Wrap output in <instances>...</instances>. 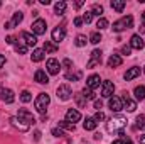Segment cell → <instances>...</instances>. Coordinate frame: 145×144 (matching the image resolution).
<instances>
[{
	"label": "cell",
	"mask_w": 145,
	"mask_h": 144,
	"mask_svg": "<svg viewBox=\"0 0 145 144\" xmlns=\"http://www.w3.org/2000/svg\"><path fill=\"white\" fill-rule=\"evenodd\" d=\"M83 97H84L86 100H93V98H95V93H93V90H89V88L86 87V88L83 90Z\"/></svg>",
	"instance_id": "cell-31"
},
{
	"label": "cell",
	"mask_w": 145,
	"mask_h": 144,
	"mask_svg": "<svg viewBox=\"0 0 145 144\" xmlns=\"http://www.w3.org/2000/svg\"><path fill=\"white\" fill-rule=\"evenodd\" d=\"M34 80H36L37 83H40V85H44V83L49 81V78H47V75H46L44 70H37L36 75H34Z\"/></svg>",
	"instance_id": "cell-19"
},
{
	"label": "cell",
	"mask_w": 145,
	"mask_h": 144,
	"mask_svg": "<svg viewBox=\"0 0 145 144\" xmlns=\"http://www.w3.org/2000/svg\"><path fill=\"white\" fill-rule=\"evenodd\" d=\"M140 75V68H137V66H133V68H130L128 71L125 73V80L127 81H130V80H133V78H137Z\"/></svg>",
	"instance_id": "cell-22"
},
{
	"label": "cell",
	"mask_w": 145,
	"mask_h": 144,
	"mask_svg": "<svg viewBox=\"0 0 145 144\" xmlns=\"http://www.w3.org/2000/svg\"><path fill=\"white\" fill-rule=\"evenodd\" d=\"M96 27H98V29H106V27H108V20H106L105 17L98 19V22H96Z\"/></svg>",
	"instance_id": "cell-34"
},
{
	"label": "cell",
	"mask_w": 145,
	"mask_h": 144,
	"mask_svg": "<svg viewBox=\"0 0 145 144\" xmlns=\"http://www.w3.org/2000/svg\"><path fill=\"white\" fill-rule=\"evenodd\" d=\"M100 83H101V80H100V75H91V76L86 80V87H88L89 90H95V88H98V87H100Z\"/></svg>",
	"instance_id": "cell-13"
},
{
	"label": "cell",
	"mask_w": 145,
	"mask_h": 144,
	"mask_svg": "<svg viewBox=\"0 0 145 144\" xmlns=\"http://www.w3.org/2000/svg\"><path fill=\"white\" fill-rule=\"evenodd\" d=\"M59 127H63V129H66V131H74L76 129V126L71 124V122H68V120H59Z\"/></svg>",
	"instance_id": "cell-28"
},
{
	"label": "cell",
	"mask_w": 145,
	"mask_h": 144,
	"mask_svg": "<svg viewBox=\"0 0 145 144\" xmlns=\"http://www.w3.org/2000/svg\"><path fill=\"white\" fill-rule=\"evenodd\" d=\"M86 42H88L86 36H78V37H76V46H78V48H83V46H86Z\"/></svg>",
	"instance_id": "cell-33"
},
{
	"label": "cell",
	"mask_w": 145,
	"mask_h": 144,
	"mask_svg": "<svg viewBox=\"0 0 145 144\" xmlns=\"http://www.w3.org/2000/svg\"><path fill=\"white\" fill-rule=\"evenodd\" d=\"M132 26H133V17L132 15H125V17H121L120 20H116L113 24V31L115 32H121L125 29H130Z\"/></svg>",
	"instance_id": "cell-2"
},
{
	"label": "cell",
	"mask_w": 145,
	"mask_h": 144,
	"mask_svg": "<svg viewBox=\"0 0 145 144\" xmlns=\"http://www.w3.org/2000/svg\"><path fill=\"white\" fill-rule=\"evenodd\" d=\"M108 105H110V108H111V112H120V110L123 108V102H121V98L113 97V98H110Z\"/></svg>",
	"instance_id": "cell-16"
},
{
	"label": "cell",
	"mask_w": 145,
	"mask_h": 144,
	"mask_svg": "<svg viewBox=\"0 0 145 144\" xmlns=\"http://www.w3.org/2000/svg\"><path fill=\"white\" fill-rule=\"evenodd\" d=\"M2 100H3L5 104H14V100H15L14 92L8 90V88H3V90H2Z\"/></svg>",
	"instance_id": "cell-18"
},
{
	"label": "cell",
	"mask_w": 145,
	"mask_h": 144,
	"mask_svg": "<svg viewBox=\"0 0 145 144\" xmlns=\"http://www.w3.org/2000/svg\"><path fill=\"white\" fill-rule=\"evenodd\" d=\"M63 66H66V68H71V66H72V61H71V59H64V61H63Z\"/></svg>",
	"instance_id": "cell-44"
},
{
	"label": "cell",
	"mask_w": 145,
	"mask_h": 144,
	"mask_svg": "<svg viewBox=\"0 0 145 144\" xmlns=\"http://www.w3.org/2000/svg\"><path fill=\"white\" fill-rule=\"evenodd\" d=\"M20 100H22L24 104H27V102H31V100H32V97H31V93H29V92H22V93H20Z\"/></svg>",
	"instance_id": "cell-36"
},
{
	"label": "cell",
	"mask_w": 145,
	"mask_h": 144,
	"mask_svg": "<svg viewBox=\"0 0 145 144\" xmlns=\"http://www.w3.org/2000/svg\"><path fill=\"white\" fill-rule=\"evenodd\" d=\"M130 53H132V48H130V46H123V48H121V54H125V56H128Z\"/></svg>",
	"instance_id": "cell-41"
},
{
	"label": "cell",
	"mask_w": 145,
	"mask_h": 144,
	"mask_svg": "<svg viewBox=\"0 0 145 144\" xmlns=\"http://www.w3.org/2000/svg\"><path fill=\"white\" fill-rule=\"evenodd\" d=\"M135 129H145V115H138L137 117V126Z\"/></svg>",
	"instance_id": "cell-32"
},
{
	"label": "cell",
	"mask_w": 145,
	"mask_h": 144,
	"mask_svg": "<svg viewBox=\"0 0 145 144\" xmlns=\"http://www.w3.org/2000/svg\"><path fill=\"white\" fill-rule=\"evenodd\" d=\"M34 139H36V141H39V139H40V132H39V131H36V134H34Z\"/></svg>",
	"instance_id": "cell-51"
},
{
	"label": "cell",
	"mask_w": 145,
	"mask_h": 144,
	"mask_svg": "<svg viewBox=\"0 0 145 144\" xmlns=\"http://www.w3.org/2000/svg\"><path fill=\"white\" fill-rule=\"evenodd\" d=\"M49 102H51V98H49V95H47V93H39V97H37L36 102H34V105H36V110H37V112H40V114L44 115V112H46V107L49 105Z\"/></svg>",
	"instance_id": "cell-3"
},
{
	"label": "cell",
	"mask_w": 145,
	"mask_h": 144,
	"mask_svg": "<svg viewBox=\"0 0 145 144\" xmlns=\"http://www.w3.org/2000/svg\"><path fill=\"white\" fill-rule=\"evenodd\" d=\"M145 46L144 39L140 37V34H133L132 39H130V48H133V49H142Z\"/></svg>",
	"instance_id": "cell-14"
},
{
	"label": "cell",
	"mask_w": 145,
	"mask_h": 144,
	"mask_svg": "<svg viewBox=\"0 0 145 144\" xmlns=\"http://www.w3.org/2000/svg\"><path fill=\"white\" fill-rule=\"evenodd\" d=\"M96 120H95V117H89V119H86L84 120V124H83V127L86 129V131H95L96 129Z\"/></svg>",
	"instance_id": "cell-23"
},
{
	"label": "cell",
	"mask_w": 145,
	"mask_h": 144,
	"mask_svg": "<svg viewBox=\"0 0 145 144\" xmlns=\"http://www.w3.org/2000/svg\"><path fill=\"white\" fill-rule=\"evenodd\" d=\"M101 107H103V102H101V100H95V108H98V112H100Z\"/></svg>",
	"instance_id": "cell-45"
},
{
	"label": "cell",
	"mask_w": 145,
	"mask_h": 144,
	"mask_svg": "<svg viewBox=\"0 0 145 144\" xmlns=\"http://www.w3.org/2000/svg\"><path fill=\"white\" fill-rule=\"evenodd\" d=\"M22 39L25 41V46H36L37 42V37L31 32H22Z\"/></svg>",
	"instance_id": "cell-21"
},
{
	"label": "cell",
	"mask_w": 145,
	"mask_h": 144,
	"mask_svg": "<svg viewBox=\"0 0 145 144\" xmlns=\"http://www.w3.org/2000/svg\"><path fill=\"white\" fill-rule=\"evenodd\" d=\"M79 119H81V114H79L78 110H74V108H69V110L66 112V120H68V122L74 124V122H78Z\"/></svg>",
	"instance_id": "cell-17"
},
{
	"label": "cell",
	"mask_w": 145,
	"mask_h": 144,
	"mask_svg": "<svg viewBox=\"0 0 145 144\" xmlns=\"http://www.w3.org/2000/svg\"><path fill=\"white\" fill-rule=\"evenodd\" d=\"M66 7H68L66 2H57V3L54 5V12H56L57 15H63V14L66 12Z\"/></svg>",
	"instance_id": "cell-25"
},
{
	"label": "cell",
	"mask_w": 145,
	"mask_h": 144,
	"mask_svg": "<svg viewBox=\"0 0 145 144\" xmlns=\"http://www.w3.org/2000/svg\"><path fill=\"white\" fill-rule=\"evenodd\" d=\"M22 19H24V14H22V12H15L14 17H12V20H10V22H5V29H14V27H17V26L22 22Z\"/></svg>",
	"instance_id": "cell-5"
},
{
	"label": "cell",
	"mask_w": 145,
	"mask_h": 144,
	"mask_svg": "<svg viewBox=\"0 0 145 144\" xmlns=\"http://www.w3.org/2000/svg\"><path fill=\"white\" fill-rule=\"evenodd\" d=\"M91 20H93V12H91V10H88V12H86V14L83 15V22H86V24H89Z\"/></svg>",
	"instance_id": "cell-38"
},
{
	"label": "cell",
	"mask_w": 145,
	"mask_h": 144,
	"mask_svg": "<svg viewBox=\"0 0 145 144\" xmlns=\"http://www.w3.org/2000/svg\"><path fill=\"white\" fill-rule=\"evenodd\" d=\"M125 5H127V3H125L123 0H111V7H113V9H115L118 14H120V12H123Z\"/></svg>",
	"instance_id": "cell-24"
},
{
	"label": "cell",
	"mask_w": 145,
	"mask_h": 144,
	"mask_svg": "<svg viewBox=\"0 0 145 144\" xmlns=\"http://www.w3.org/2000/svg\"><path fill=\"white\" fill-rule=\"evenodd\" d=\"M10 122H12V126H14V127H17L19 131H27V129L31 127L27 122H24V120H22L20 117H17V115H15V117H12V119H10Z\"/></svg>",
	"instance_id": "cell-11"
},
{
	"label": "cell",
	"mask_w": 145,
	"mask_h": 144,
	"mask_svg": "<svg viewBox=\"0 0 145 144\" xmlns=\"http://www.w3.org/2000/svg\"><path fill=\"white\" fill-rule=\"evenodd\" d=\"M83 3H84V2H76V3H74V9H79V7H83Z\"/></svg>",
	"instance_id": "cell-50"
},
{
	"label": "cell",
	"mask_w": 145,
	"mask_h": 144,
	"mask_svg": "<svg viewBox=\"0 0 145 144\" xmlns=\"http://www.w3.org/2000/svg\"><path fill=\"white\" fill-rule=\"evenodd\" d=\"M100 63H101V51L95 49V51L91 53V59L86 63V68H95V66H98Z\"/></svg>",
	"instance_id": "cell-4"
},
{
	"label": "cell",
	"mask_w": 145,
	"mask_h": 144,
	"mask_svg": "<svg viewBox=\"0 0 145 144\" xmlns=\"http://www.w3.org/2000/svg\"><path fill=\"white\" fill-rule=\"evenodd\" d=\"M64 37H66V29L64 27H54V31H52V41L54 42H61V41H64Z\"/></svg>",
	"instance_id": "cell-10"
},
{
	"label": "cell",
	"mask_w": 145,
	"mask_h": 144,
	"mask_svg": "<svg viewBox=\"0 0 145 144\" xmlns=\"http://www.w3.org/2000/svg\"><path fill=\"white\" fill-rule=\"evenodd\" d=\"M66 78H68V80H72V81H78V80L81 78V71H76V73L69 71V73H66Z\"/></svg>",
	"instance_id": "cell-30"
},
{
	"label": "cell",
	"mask_w": 145,
	"mask_h": 144,
	"mask_svg": "<svg viewBox=\"0 0 145 144\" xmlns=\"http://www.w3.org/2000/svg\"><path fill=\"white\" fill-rule=\"evenodd\" d=\"M138 141H140V144H145V134H140L138 136Z\"/></svg>",
	"instance_id": "cell-49"
},
{
	"label": "cell",
	"mask_w": 145,
	"mask_h": 144,
	"mask_svg": "<svg viewBox=\"0 0 145 144\" xmlns=\"http://www.w3.org/2000/svg\"><path fill=\"white\" fill-rule=\"evenodd\" d=\"M111 144H123L121 141H115V143H111Z\"/></svg>",
	"instance_id": "cell-54"
},
{
	"label": "cell",
	"mask_w": 145,
	"mask_h": 144,
	"mask_svg": "<svg viewBox=\"0 0 145 144\" xmlns=\"http://www.w3.org/2000/svg\"><path fill=\"white\" fill-rule=\"evenodd\" d=\"M5 41H7L8 44H14V42H15V37H14V36H8L7 39H5Z\"/></svg>",
	"instance_id": "cell-47"
},
{
	"label": "cell",
	"mask_w": 145,
	"mask_h": 144,
	"mask_svg": "<svg viewBox=\"0 0 145 144\" xmlns=\"http://www.w3.org/2000/svg\"><path fill=\"white\" fill-rule=\"evenodd\" d=\"M17 117H20L24 122H27L29 126H32L34 122H36V119H34V115L29 112V110H25V108H20L19 110V114H17Z\"/></svg>",
	"instance_id": "cell-8"
},
{
	"label": "cell",
	"mask_w": 145,
	"mask_h": 144,
	"mask_svg": "<svg viewBox=\"0 0 145 144\" xmlns=\"http://www.w3.org/2000/svg\"><path fill=\"white\" fill-rule=\"evenodd\" d=\"M121 102H123V105H125V108H127L128 112H133V110L137 108V102H135V100H132V98L128 97V93H123Z\"/></svg>",
	"instance_id": "cell-15"
},
{
	"label": "cell",
	"mask_w": 145,
	"mask_h": 144,
	"mask_svg": "<svg viewBox=\"0 0 145 144\" xmlns=\"http://www.w3.org/2000/svg\"><path fill=\"white\" fill-rule=\"evenodd\" d=\"M100 41H101V34L100 32H93L91 37H89V42H93V44H98Z\"/></svg>",
	"instance_id": "cell-35"
},
{
	"label": "cell",
	"mask_w": 145,
	"mask_h": 144,
	"mask_svg": "<svg viewBox=\"0 0 145 144\" xmlns=\"http://www.w3.org/2000/svg\"><path fill=\"white\" fill-rule=\"evenodd\" d=\"M95 139H96V141H100V139H101V134H98V132H96V134H95Z\"/></svg>",
	"instance_id": "cell-53"
},
{
	"label": "cell",
	"mask_w": 145,
	"mask_h": 144,
	"mask_svg": "<svg viewBox=\"0 0 145 144\" xmlns=\"http://www.w3.org/2000/svg\"><path fill=\"white\" fill-rule=\"evenodd\" d=\"M133 93H135V97H137V100H144L145 98V87H137L135 90H133Z\"/></svg>",
	"instance_id": "cell-27"
},
{
	"label": "cell",
	"mask_w": 145,
	"mask_h": 144,
	"mask_svg": "<svg viewBox=\"0 0 145 144\" xmlns=\"http://www.w3.org/2000/svg\"><path fill=\"white\" fill-rule=\"evenodd\" d=\"M44 51H47V53H56V51H57V46H54V44H51L49 41H46V42H44Z\"/></svg>",
	"instance_id": "cell-29"
},
{
	"label": "cell",
	"mask_w": 145,
	"mask_h": 144,
	"mask_svg": "<svg viewBox=\"0 0 145 144\" xmlns=\"http://www.w3.org/2000/svg\"><path fill=\"white\" fill-rule=\"evenodd\" d=\"M81 24H83V19H81V17H76V19H74V26H76V27H79Z\"/></svg>",
	"instance_id": "cell-46"
},
{
	"label": "cell",
	"mask_w": 145,
	"mask_h": 144,
	"mask_svg": "<svg viewBox=\"0 0 145 144\" xmlns=\"http://www.w3.org/2000/svg\"><path fill=\"white\" fill-rule=\"evenodd\" d=\"M52 136H56V137H61V136H64V132H63L61 129H57V127H56V129H52Z\"/></svg>",
	"instance_id": "cell-43"
},
{
	"label": "cell",
	"mask_w": 145,
	"mask_h": 144,
	"mask_svg": "<svg viewBox=\"0 0 145 144\" xmlns=\"http://www.w3.org/2000/svg\"><path fill=\"white\" fill-rule=\"evenodd\" d=\"M15 51L20 53V54H25V53H27V46H24V44H17V46H15Z\"/></svg>",
	"instance_id": "cell-40"
},
{
	"label": "cell",
	"mask_w": 145,
	"mask_h": 144,
	"mask_svg": "<svg viewBox=\"0 0 145 144\" xmlns=\"http://www.w3.org/2000/svg\"><path fill=\"white\" fill-rule=\"evenodd\" d=\"M32 31H34L36 36L44 34V32H46V20H44V19H37L36 22L32 24Z\"/></svg>",
	"instance_id": "cell-9"
},
{
	"label": "cell",
	"mask_w": 145,
	"mask_h": 144,
	"mask_svg": "<svg viewBox=\"0 0 145 144\" xmlns=\"http://www.w3.org/2000/svg\"><path fill=\"white\" fill-rule=\"evenodd\" d=\"M0 7H2V2H0Z\"/></svg>",
	"instance_id": "cell-55"
},
{
	"label": "cell",
	"mask_w": 145,
	"mask_h": 144,
	"mask_svg": "<svg viewBox=\"0 0 145 144\" xmlns=\"http://www.w3.org/2000/svg\"><path fill=\"white\" fill-rule=\"evenodd\" d=\"M71 95H72V92L68 85H61V87L57 88V98H61V100H69Z\"/></svg>",
	"instance_id": "cell-6"
},
{
	"label": "cell",
	"mask_w": 145,
	"mask_h": 144,
	"mask_svg": "<svg viewBox=\"0 0 145 144\" xmlns=\"http://www.w3.org/2000/svg\"><path fill=\"white\" fill-rule=\"evenodd\" d=\"M44 59V49H36L34 53H32V61L34 63H39V61H42Z\"/></svg>",
	"instance_id": "cell-26"
},
{
	"label": "cell",
	"mask_w": 145,
	"mask_h": 144,
	"mask_svg": "<svg viewBox=\"0 0 145 144\" xmlns=\"http://www.w3.org/2000/svg\"><path fill=\"white\" fill-rule=\"evenodd\" d=\"M125 127H127V117L123 115H115L106 122V131L110 134H120L123 132Z\"/></svg>",
	"instance_id": "cell-1"
},
{
	"label": "cell",
	"mask_w": 145,
	"mask_h": 144,
	"mask_svg": "<svg viewBox=\"0 0 145 144\" xmlns=\"http://www.w3.org/2000/svg\"><path fill=\"white\" fill-rule=\"evenodd\" d=\"M121 63H123V59L118 56V54H111L108 59V66L110 68H116V66H121Z\"/></svg>",
	"instance_id": "cell-20"
},
{
	"label": "cell",
	"mask_w": 145,
	"mask_h": 144,
	"mask_svg": "<svg viewBox=\"0 0 145 144\" xmlns=\"http://www.w3.org/2000/svg\"><path fill=\"white\" fill-rule=\"evenodd\" d=\"M59 70H61L59 61H57V59H54V58H51V59L47 61V73H49V75H57Z\"/></svg>",
	"instance_id": "cell-12"
},
{
	"label": "cell",
	"mask_w": 145,
	"mask_h": 144,
	"mask_svg": "<svg viewBox=\"0 0 145 144\" xmlns=\"http://www.w3.org/2000/svg\"><path fill=\"white\" fill-rule=\"evenodd\" d=\"M74 98H76V102H78V105H79V107H84V104H86V102H84V98H83V95H81V93H76V95H74Z\"/></svg>",
	"instance_id": "cell-39"
},
{
	"label": "cell",
	"mask_w": 145,
	"mask_h": 144,
	"mask_svg": "<svg viewBox=\"0 0 145 144\" xmlns=\"http://www.w3.org/2000/svg\"><path fill=\"white\" fill-rule=\"evenodd\" d=\"M3 65H5V56H3V54H0V68H2Z\"/></svg>",
	"instance_id": "cell-48"
},
{
	"label": "cell",
	"mask_w": 145,
	"mask_h": 144,
	"mask_svg": "<svg viewBox=\"0 0 145 144\" xmlns=\"http://www.w3.org/2000/svg\"><path fill=\"white\" fill-rule=\"evenodd\" d=\"M144 73H145V70H144Z\"/></svg>",
	"instance_id": "cell-56"
},
{
	"label": "cell",
	"mask_w": 145,
	"mask_h": 144,
	"mask_svg": "<svg viewBox=\"0 0 145 144\" xmlns=\"http://www.w3.org/2000/svg\"><path fill=\"white\" fill-rule=\"evenodd\" d=\"M113 92H115V85H113L110 80H105V81H103V90H101V95H103L105 98H111Z\"/></svg>",
	"instance_id": "cell-7"
},
{
	"label": "cell",
	"mask_w": 145,
	"mask_h": 144,
	"mask_svg": "<svg viewBox=\"0 0 145 144\" xmlns=\"http://www.w3.org/2000/svg\"><path fill=\"white\" fill-rule=\"evenodd\" d=\"M39 2H40L42 5H49V0H39Z\"/></svg>",
	"instance_id": "cell-52"
},
{
	"label": "cell",
	"mask_w": 145,
	"mask_h": 144,
	"mask_svg": "<svg viewBox=\"0 0 145 144\" xmlns=\"http://www.w3.org/2000/svg\"><path fill=\"white\" fill-rule=\"evenodd\" d=\"M101 14H103V7L98 5V3H95L93 5V15H101Z\"/></svg>",
	"instance_id": "cell-37"
},
{
	"label": "cell",
	"mask_w": 145,
	"mask_h": 144,
	"mask_svg": "<svg viewBox=\"0 0 145 144\" xmlns=\"http://www.w3.org/2000/svg\"><path fill=\"white\" fill-rule=\"evenodd\" d=\"M95 120H96V122H100V120H105V114H103V112H96V115H95Z\"/></svg>",
	"instance_id": "cell-42"
}]
</instances>
